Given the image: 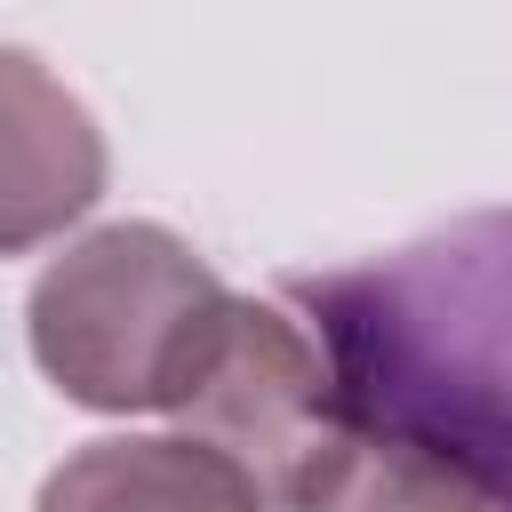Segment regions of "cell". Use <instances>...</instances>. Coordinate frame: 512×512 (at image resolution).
I'll return each instance as SVG.
<instances>
[{
    "mask_svg": "<svg viewBox=\"0 0 512 512\" xmlns=\"http://www.w3.org/2000/svg\"><path fill=\"white\" fill-rule=\"evenodd\" d=\"M352 464L328 512H512V208L344 272H288Z\"/></svg>",
    "mask_w": 512,
    "mask_h": 512,
    "instance_id": "6da1fadb",
    "label": "cell"
},
{
    "mask_svg": "<svg viewBox=\"0 0 512 512\" xmlns=\"http://www.w3.org/2000/svg\"><path fill=\"white\" fill-rule=\"evenodd\" d=\"M240 296L168 232L104 224L32 280V360L48 384L96 416L184 408L208 360L224 352Z\"/></svg>",
    "mask_w": 512,
    "mask_h": 512,
    "instance_id": "7a4b0ae2",
    "label": "cell"
},
{
    "mask_svg": "<svg viewBox=\"0 0 512 512\" xmlns=\"http://www.w3.org/2000/svg\"><path fill=\"white\" fill-rule=\"evenodd\" d=\"M176 424H184V440L216 448L264 496V512H328V496L344 488V464H352V432H344L328 360L280 296H264V304L240 296L224 352L208 360V376L192 384Z\"/></svg>",
    "mask_w": 512,
    "mask_h": 512,
    "instance_id": "3957f363",
    "label": "cell"
},
{
    "mask_svg": "<svg viewBox=\"0 0 512 512\" xmlns=\"http://www.w3.org/2000/svg\"><path fill=\"white\" fill-rule=\"evenodd\" d=\"M104 128L32 56L0 48V256H24L104 200Z\"/></svg>",
    "mask_w": 512,
    "mask_h": 512,
    "instance_id": "277c9868",
    "label": "cell"
},
{
    "mask_svg": "<svg viewBox=\"0 0 512 512\" xmlns=\"http://www.w3.org/2000/svg\"><path fill=\"white\" fill-rule=\"evenodd\" d=\"M40 512H264V496L200 440H88L40 480Z\"/></svg>",
    "mask_w": 512,
    "mask_h": 512,
    "instance_id": "5b68a950",
    "label": "cell"
}]
</instances>
